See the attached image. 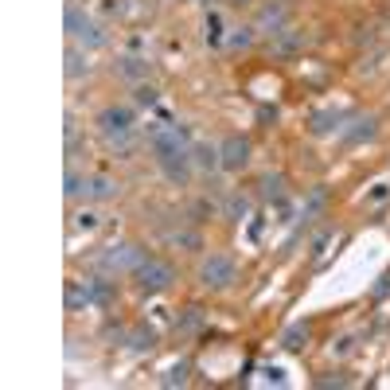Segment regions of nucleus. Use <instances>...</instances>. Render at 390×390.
<instances>
[{"mask_svg": "<svg viewBox=\"0 0 390 390\" xmlns=\"http://www.w3.org/2000/svg\"><path fill=\"white\" fill-rule=\"evenodd\" d=\"M62 27H67V36L71 39H78V43H82V47H102V43H106V36H102V27L94 24V20H90V16L82 12V8H67V16H62Z\"/></svg>", "mask_w": 390, "mask_h": 390, "instance_id": "nucleus-1", "label": "nucleus"}, {"mask_svg": "<svg viewBox=\"0 0 390 390\" xmlns=\"http://www.w3.org/2000/svg\"><path fill=\"white\" fill-rule=\"evenodd\" d=\"M133 273H137V285H141L145 292H164L172 281H176V269H172L164 257H145Z\"/></svg>", "mask_w": 390, "mask_h": 390, "instance_id": "nucleus-2", "label": "nucleus"}, {"mask_svg": "<svg viewBox=\"0 0 390 390\" xmlns=\"http://www.w3.org/2000/svg\"><path fill=\"white\" fill-rule=\"evenodd\" d=\"M199 281H203V289H227L234 281V262L227 254H211L199 266Z\"/></svg>", "mask_w": 390, "mask_h": 390, "instance_id": "nucleus-3", "label": "nucleus"}, {"mask_svg": "<svg viewBox=\"0 0 390 390\" xmlns=\"http://www.w3.org/2000/svg\"><path fill=\"white\" fill-rule=\"evenodd\" d=\"M141 262H145V250H141V246H133V242L110 246V250L102 254V266H106V269H117V273H122V269H137Z\"/></svg>", "mask_w": 390, "mask_h": 390, "instance_id": "nucleus-4", "label": "nucleus"}, {"mask_svg": "<svg viewBox=\"0 0 390 390\" xmlns=\"http://www.w3.org/2000/svg\"><path fill=\"white\" fill-rule=\"evenodd\" d=\"M219 152H222V168L227 172H242L246 164H250V141H246V137H227V141H222L219 145Z\"/></svg>", "mask_w": 390, "mask_h": 390, "instance_id": "nucleus-5", "label": "nucleus"}, {"mask_svg": "<svg viewBox=\"0 0 390 390\" xmlns=\"http://www.w3.org/2000/svg\"><path fill=\"white\" fill-rule=\"evenodd\" d=\"M160 164V172L168 176L172 183H187V176H192V148H180V152H168V157H160L157 160Z\"/></svg>", "mask_w": 390, "mask_h": 390, "instance_id": "nucleus-6", "label": "nucleus"}, {"mask_svg": "<svg viewBox=\"0 0 390 390\" xmlns=\"http://www.w3.org/2000/svg\"><path fill=\"white\" fill-rule=\"evenodd\" d=\"M98 129H102L106 137L133 129V110H129V106H106V110L98 113Z\"/></svg>", "mask_w": 390, "mask_h": 390, "instance_id": "nucleus-7", "label": "nucleus"}, {"mask_svg": "<svg viewBox=\"0 0 390 390\" xmlns=\"http://www.w3.org/2000/svg\"><path fill=\"white\" fill-rule=\"evenodd\" d=\"M257 32H266V36H281L285 27H289V8L285 4H266L262 12H257Z\"/></svg>", "mask_w": 390, "mask_h": 390, "instance_id": "nucleus-8", "label": "nucleus"}, {"mask_svg": "<svg viewBox=\"0 0 390 390\" xmlns=\"http://www.w3.org/2000/svg\"><path fill=\"white\" fill-rule=\"evenodd\" d=\"M192 160L199 164L203 172H215V168H222V152H219V145H207V141H199V145H192Z\"/></svg>", "mask_w": 390, "mask_h": 390, "instance_id": "nucleus-9", "label": "nucleus"}, {"mask_svg": "<svg viewBox=\"0 0 390 390\" xmlns=\"http://www.w3.org/2000/svg\"><path fill=\"white\" fill-rule=\"evenodd\" d=\"M117 180H110V176H90V183H86V195L90 199H98V203H106V199H117Z\"/></svg>", "mask_w": 390, "mask_h": 390, "instance_id": "nucleus-10", "label": "nucleus"}, {"mask_svg": "<svg viewBox=\"0 0 390 390\" xmlns=\"http://www.w3.org/2000/svg\"><path fill=\"white\" fill-rule=\"evenodd\" d=\"M117 74L129 78V82H137V78H145V74H148V62L141 59V55H125V59L117 62Z\"/></svg>", "mask_w": 390, "mask_h": 390, "instance_id": "nucleus-11", "label": "nucleus"}, {"mask_svg": "<svg viewBox=\"0 0 390 390\" xmlns=\"http://www.w3.org/2000/svg\"><path fill=\"white\" fill-rule=\"evenodd\" d=\"M106 145H110V152H117V157H133L137 137H133V129H125V133H110L106 137Z\"/></svg>", "mask_w": 390, "mask_h": 390, "instance_id": "nucleus-12", "label": "nucleus"}, {"mask_svg": "<svg viewBox=\"0 0 390 390\" xmlns=\"http://www.w3.org/2000/svg\"><path fill=\"white\" fill-rule=\"evenodd\" d=\"M375 117H355V129H347V133H343V141H363V137H375Z\"/></svg>", "mask_w": 390, "mask_h": 390, "instance_id": "nucleus-13", "label": "nucleus"}, {"mask_svg": "<svg viewBox=\"0 0 390 390\" xmlns=\"http://www.w3.org/2000/svg\"><path fill=\"white\" fill-rule=\"evenodd\" d=\"M347 113H336V110H320L312 117V133H332V125H340Z\"/></svg>", "mask_w": 390, "mask_h": 390, "instance_id": "nucleus-14", "label": "nucleus"}, {"mask_svg": "<svg viewBox=\"0 0 390 390\" xmlns=\"http://www.w3.org/2000/svg\"><path fill=\"white\" fill-rule=\"evenodd\" d=\"M281 343H285L289 352H301V347L308 343V328H305V324H292V328L285 332V340H281Z\"/></svg>", "mask_w": 390, "mask_h": 390, "instance_id": "nucleus-15", "label": "nucleus"}, {"mask_svg": "<svg viewBox=\"0 0 390 390\" xmlns=\"http://www.w3.org/2000/svg\"><path fill=\"white\" fill-rule=\"evenodd\" d=\"M90 71V62H82V51H67V78H82Z\"/></svg>", "mask_w": 390, "mask_h": 390, "instance_id": "nucleus-16", "label": "nucleus"}, {"mask_svg": "<svg viewBox=\"0 0 390 390\" xmlns=\"http://www.w3.org/2000/svg\"><path fill=\"white\" fill-rule=\"evenodd\" d=\"M86 183H90V180H86V176H82V172H67V187H62V192H67V195H71V199H78V195H82L86 192Z\"/></svg>", "mask_w": 390, "mask_h": 390, "instance_id": "nucleus-17", "label": "nucleus"}, {"mask_svg": "<svg viewBox=\"0 0 390 390\" xmlns=\"http://www.w3.org/2000/svg\"><path fill=\"white\" fill-rule=\"evenodd\" d=\"M281 187H285V176H273V172H269L266 180H262V195H266V199L281 195Z\"/></svg>", "mask_w": 390, "mask_h": 390, "instance_id": "nucleus-18", "label": "nucleus"}, {"mask_svg": "<svg viewBox=\"0 0 390 390\" xmlns=\"http://www.w3.org/2000/svg\"><path fill=\"white\" fill-rule=\"evenodd\" d=\"M160 382H164V387H183V382H187V363L172 367V371H168L164 378H160Z\"/></svg>", "mask_w": 390, "mask_h": 390, "instance_id": "nucleus-19", "label": "nucleus"}, {"mask_svg": "<svg viewBox=\"0 0 390 390\" xmlns=\"http://www.w3.org/2000/svg\"><path fill=\"white\" fill-rule=\"evenodd\" d=\"M297 43H301V32H297V27H285L281 39H277V51H292Z\"/></svg>", "mask_w": 390, "mask_h": 390, "instance_id": "nucleus-20", "label": "nucleus"}, {"mask_svg": "<svg viewBox=\"0 0 390 390\" xmlns=\"http://www.w3.org/2000/svg\"><path fill=\"white\" fill-rule=\"evenodd\" d=\"M222 39V20H219V12H211L207 16V43H219Z\"/></svg>", "mask_w": 390, "mask_h": 390, "instance_id": "nucleus-21", "label": "nucleus"}, {"mask_svg": "<svg viewBox=\"0 0 390 390\" xmlns=\"http://www.w3.org/2000/svg\"><path fill=\"white\" fill-rule=\"evenodd\" d=\"M227 211H231V219H242L246 211H250V199H246V195H234V199H231V207H227Z\"/></svg>", "mask_w": 390, "mask_h": 390, "instance_id": "nucleus-22", "label": "nucleus"}, {"mask_svg": "<svg viewBox=\"0 0 390 390\" xmlns=\"http://www.w3.org/2000/svg\"><path fill=\"white\" fill-rule=\"evenodd\" d=\"M254 32L257 27H238V36H231V43L234 47H250V43H254Z\"/></svg>", "mask_w": 390, "mask_h": 390, "instance_id": "nucleus-23", "label": "nucleus"}, {"mask_svg": "<svg viewBox=\"0 0 390 390\" xmlns=\"http://www.w3.org/2000/svg\"><path fill=\"white\" fill-rule=\"evenodd\" d=\"M137 102L141 106H157V90L152 86H137Z\"/></svg>", "mask_w": 390, "mask_h": 390, "instance_id": "nucleus-24", "label": "nucleus"}, {"mask_svg": "<svg viewBox=\"0 0 390 390\" xmlns=\"http://www.w3.org/2000/svg\"><path fill=\"white\" fill-rule=\"evenodd\" d=\"M78 227H82V231H94V227H98V215H94V211H82V215H78Z\"/></svg>", "mask_w": 390, "mask_h": 390, "instance_id": "nucleus-25", "label": "nucleus"}, {"mask_svg": "<svg viewBox=\"0 0 390 390\" xmlns=\"http://www.w3.org/2000/svg\"><path fill=\"white\" fill-rule=\"evenodd\" d=\"M387 292H390V273H382L378 285H375V297H387Z\"/></svg>", "mask_w": 390, "mask_h": 390, "instance_id": "nucleus-26", "label": "nucleus"}, {"mask_svg": "<svg viewBox=\"0 0 390 390\" xmlns=\"http://www.w3.org/2000/svg\"><path fill=\"white\" fill-rule=\"evenodd\" d=\"M227 4H234V8H242V4H250V0H227Z\"/></svg>", "mask_w": 390, "mask_h": 390, "instance_id": "nucleus-27", "label": "nucleus"}]
</instances>
